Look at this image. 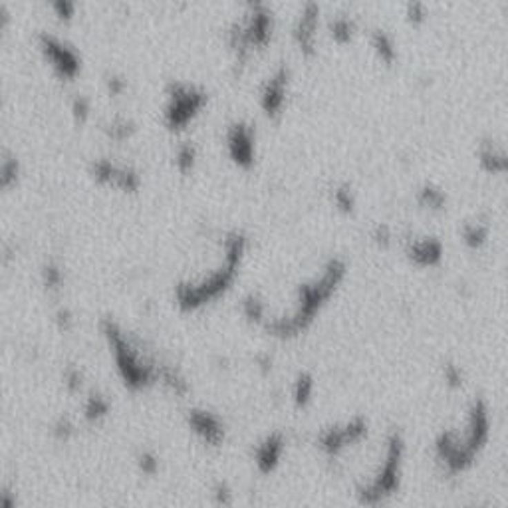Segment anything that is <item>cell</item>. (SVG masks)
I'll list each match as a JSON object with an SVG mask.
<instances>
[{
  "label": "cell",
  "instance_id": "d6a6232c",
  "mask_svg": "<svg viewBox=\"0 0 508 508\" xmlns=\"http://www.w3.org/2000/svg\"><path fill=\"white\" fill-rule=\"evenodd\" d=\"M405 18H407V22H411L413 26H419V24H423L425 20L429 18V8L425 2H407L405 4Z\"/></svg>",
  "mask_w": 508,
  "mask_h": 508
},
{
  "label": "cell",
  "instance_id": "f35d334b",
  "mask_svg": "<svg viewBox=\"0 0 508 508\" xmlns=\"http://www.w3.org/2000/svg\"><path fill=\"white\" fill-rule=\"evenodd\" d=\"M104 84H106V90H108V94L113 95V97L126 94L127 79L124 78L121 74H108V76H106V79H104Z\"/></svg>",
  "mask_w": 508,
  "mask_h": 508
},
{
  "label": "cell",
  "instance_id": "3957f363",
  "mask_svg": "<svg viewBox=\"0 0 508 508\" xmlns=\"http://www.w3.org/2000/svg\"><path fill=\"white\" fill-rule=\"evenodd\" d=\"M274 12L264 2H248L244 14L235 18L226 28V44L235 56V66L244 68L254 50H262L272 42Z\"/></svg>",
  "mask_w": 508,
  "mask_h": 508
},
{
  "label": "cell",
  "instance_id": "4dcf8cb0",
  "mask_svg": "<svg viewBox=\"0 0 508 508\" xmlns=\"http://www.w3.org/2000/svg\"><path fill=\"white\" fill-rule=\"evenodd\" d=\"M70 111H72V117L76 124H86L90 117H92V101L90 97L84 94H76L72 97V104H70Z\"/></svg>",
  "mask_w": 508,
  "mask_h": 508
},
{
  "label": "cell",
  "instance_id": "ba28073f",
  "mask_svg": "<svg viewBox=\"0 0 508 508\" xmlns=\"http://www.w3.org/2000/svg\"><path fill=\"white\" fill-rule=\"evenodd\" d=\"M290 78H292V70L288 63L282 62L274 68V72L260 86L258 104H260V110L264 111L270 119H276L284 113Z\"/></svg>",
  "mask_w": 508,
  "mask_h": 508
},
{
  "label": "cell",
  "instance_id": "ac0fdd59",
  "mask_svg": "<svg viewBox=\"0 0 508 508\" xmlns=\"http://www.w3.org/2000/svg\"><path fill=\"white\" fill-rule=\"evenodd\" d=\"M111 413V401L104 393L92 391L84 401V417L88 423H99L108 419Z\"/></svg>",
  "mask_w": 508,
  "mask_h": 508
},
{
  "label": "cell",
  "instance_id": "f546056e",
  "mask_svg": "<svg viewBox=\"0 0 508 508\" xmlns=\"http://www.w3.org/2000/svg\"><path fill=\"white\" fill-rule=\"evenodd\" d=\"M242 314L248 318L251 322H264V316H266V306H264V300L258 296V294H248L242 298Z\"/></svg>",
  "mask_w": 508,
  "mask_h": 508
},
{
  "label": "cell",
  "instance_id": "7bdbcfd3",
  "mask_svg": "<svg viewBox=\"0 0 508 508\" xmlns=\"http://www.w3.org/2000/svg\"><path fill=\"white\" fill-rule=\"evenodd\" d=\"M10 22H12V16H10V12H8L4 6H0V32L8 30Z\"/></svg>",
  "mask_w": 508,
  "mask_h": 508
},
{
  "label": "cell",
  "instance_id": "52a82bcc",
  "mask_svg": "<svg viewBox=\"0 0 508 508\" xmlns=\"http://www.w3.org/2000/svg\"><path fill=\"white\" fill-rule=\"evenodd\" d=\"M36 42L44 60L62 79H74L81 72V56L78 50L70 46L60 36L52 32H40Z\"/></svg>",
  "mask_w": 508,
  "mask_h": 508
},
{
  "label": "cell",
  "instance_id": "7402d4cb",
  "mask_svg": "<svg viewBox=\"0 0 508 508\" xmlns=\"http://www.w3.org/2000/svg\"><path fill=\"white\" fill-rule=\"evenodd\" d=\"M460 238L462 242L471 248V251H478L487 244L489 240V226L482 224V222L469 221L462 224L460 228Z\"/></svg>",
  "mask_w": 508,
  "mask_h": 508
},
{
  "label": "cell",
  "instance_id": "60d3db41",
  "mask_svg": "<svg viewBox=\"0 0 508 508\" xmlns=\"http://www.w3.org/2000/svg\"><path fill=\"white\" fill-rule=\"evenodd\" d=\"M443 378L444 383L453 389H457L462 385V371L459 369V365L455 364H447L443 367Z\"/></svg>",
  "mask_w": 508,
  "mask_h": 508
},
{
  "label": "cell",
  "instance_id": "ffe728a7",
  "mask_svg": "<svg viewBox=\"0 0 508 508\" xmlns=\"http://www.w3.org/2000/svg\"><path fill=\"white\" fill-rule=\"evenodd\" d=\"M417 203L421 206H425L429 211H443L447 206V193H444L439 185L435 183H423L419 189H417V195H415Z\"/></svg>",
  "mask_w": 508,
  "mask_h": 508
},
{
  "label": "cell",
  "instance_id": "5bb4252c",
  "mask_svg": "<svg viewBox=\"0 0 508 508\" xmlns=\"http://www.w3.org/2000/svg\"><path fill=\"white\" fill-rule=\"evenodd\" d=\"M284 435L282 433H270L260 443L256 444L254 451V462L262 473H272L284 455Z\"/></svg>",
  "mask_w": 508,
  "mask_h": 508
},
{
  "label": "cell",
  "instance_id": "cb8c5ba5",
  "mask_svg": "<svg viewBox=\"0 0 508 508\" xmlns=\"http://www.w3.org/2000/svg\"><path fill=\"white\" fill-rule=\"evenodd\" d=\"M314 389H316V383H314L312 373L300 371L294 380V387H292V399H294L296 407H306L314 397Z\"/></svg>",
  "mask_w": 508,
  "mask_h": 508
},
{
  "label": "cell",
  "instance_id": "2e32d148",
  "mask_svg": "<svg viewBox=\"0 0 508 508\" xmlns=\"http://www.w3.org/2000/svg\"><path fill=\"white\" fill-rule=\"evenodd\" d=\"M369 44L373 48L375 56L380 58L385 66H393L399 60V52H397L395 38L385 30V28H373L369 32Z\"/></svg>",
  "mask_w": 508,
  "mask_h": 508
},
{
  "label": "cell",
  "instance_id": "5b68a950",
  "mask_svg": "<svg viewBox=\"0 0 508 508\" xmlns=\"http://www.w3.org/2000/svg\"><path fill=\"white\" fill-rule=\"evenodd\" d=\"M208 104V94L203 86L173 79L165 90L163 124L171 131L185 129Z\"/></svg>",
  "mask_w": 508,
  "mask_h": 508
},
{
  "label": "cell",
  "instance_id": "1f68e13d",
  "mask_svg": "<svg viewBox=\"0 0 508 508\" xmlns=\"http://www.w3.org/2000/svg\"><path fill=\"white\" fill-rule=\"evenodd\" d=\"M52 437L58 441V443H68L72 441V437L76 435V425L70 417H58L54 423H52V429H50Z\"/></svg>",
  "mask_w": 508,
  "mask_h": 508
},
{
  "label": "cell",
  "instance_id": "7c38bea8",
  "mask_svg": "<svg viewBox=\"0 0 508 508\" xmlns=\"http://www.w3.org/2000/svg\"><path fill=\"white\" fill-rule=\"evenodd\" d=\"M187 423L189 429L208 447H219L224 441V423L221 421L219 415H215L208 409H201V407H193L187 413Z\"/></svg>",
  "mask_w": 508,
  "mask_h": 508
},
{
  "label": "cell",
  "instance_id": "ab89813d",
  "mask_svg": "<svg viewBox=\"0 0 508 508\" xmlns=\"http://www.w3.org/2000/svg\"><path fill=\"white\" fill-rule=\"evenodd\" d=\"M54 324H56V328L60 332H70L74 328L76 320H74V314L68 308H58L56 314H54Z\"/></svg>",
  "mask_w": 508,
  "mask_h": 508
},
{
  "label": "cell",
  "instance_id": "8d00e7d4",
  "mask_svg": "<svg viewBox=\"0 0 508 508\" xmlns=\"http://www.w3.org/2000/svg\"><path fill=\"white\" fill-rule=\"evenodd\" d=\"M50 8H52V12L56 14L58 20H62V22H70V20L76 16L78 4H76V2H72V0H56V2H52V4H50Z\"/></svg>",
  "mask_w": 508,
  "mask_h": 508
},
{
  "label": "cell",
  "instance_id": "44dd1931",
  "mask_svg": "<svg viewBox=\"0 0 508 508\" xmlns=\"http://www.w3.org/2000/svg\"><path fill=\"white\" fill-rule=\"evenodd\" d=\"M175 167L181 175H189L195 171L197 167V161H199V151H197V145L193 141H183L177 145L175 149Z\"/></svg>",
  "mask_w": 508,
  "mask_h": 508
},
{
  "label": "cell",
  "instance_id": "484cf974",
  "mask_svg": "<svg viewBox=\"0 0 508 508\" xmlns=\"http://www.w3.org/2000/svg\"><path fill=\"white\" fill-rule=\"evenodd\" d=\"M20 173H22V167L14 155L0 157V190L12 189L20 179Z\"/></svg>",
  "mask_w": 508,
  "mask_h": 508
},
{
  "label": "cell",
  "instance_id": "9c48e42d",
  "mask_svg": "<svg viewBox=\"0 0 508 508\" xmlns=\"http://www.w3.org/2000/svg\"><path fill=\"white\" fill-rule=\"evenodd\" d=\"M226 153L240 169L256 163V127L246 119H235L226 127Z\"/></svg>",
  "mask_w": 508,
  "mask_h": 508
},
{
  "label": "cell",
  "instance_id": "277c9868",
  "mask_svg": "<svg viewBox=\"0 0 508 508\" xmlns=\"http://www.w3.org/2000/svg\"><path fill=\"white\" fill-rule=\"evenodd\" d=\"M101 333L113 353L117 373L121 375V380L129 389L141 391L159 381V365L141 355V351L133 346V342L127 338L126 330L115 320L106 318L101 322Z\"/></svg>",
  "mask_w": 508,
  "mask_h": 508
},
{
  "label": "cell",
  "instance_id": "30bf717a",
  "mask_svg": "<svg viewBox=\"0 0 508 508\" xmlns=\"http://www.w3.org/2000/svg\"><path fill=\"white\" fill-rule=\"evenodd\" d=\"M367 435V421L364 417H353L344 425L324 429L318 437V444L328 455H340L348 444L362 441Z\"/></svg>",
  "mask_w": 508,
  "mask_h": 508
},
{
  "label": "cell",
  "instance_id": "836d02e7",
  "mask_svg": "<svg viewBox=\"0 0 508 508\" xmlns=\"http://www.w3.org/2000/svg\"><path fill=\"white\" fill-rule=\"evenodd\" d=\"M62 380L63 387H66L70 393H78L79 389H81V385H84V373H81V369L76 367V365H68V367L63 369Z\"/></svg>",
  "mask_w": 508,
  "mask_h": 508
},
{
  "label": "cell",
  "instance_id": "6da1fadb",
  "mask_svg": "<svg viewBox=\"0 0 508 508\" xmlns=\"http://www.w3.org/2000/svg\"><path fill=\"white\" fill-rule=\"evenodd\" d=\"M348 274V262L342 256H330L324 264V268L310 282H304L298 286L296 294V308L290 316L276 318V320H264V326L272 335L290 338L296 335L302 330H306L316 314L322 310V306L330 300L338 286Z\"/></svg>",
  "mask_w": 508,
  "mask_h": 508
},
{
  "label": "cell",
  "instance_id": "e0dca14e",
  "mask_svg": "<svg viewBox=\"0 0 508 508\" xmlns=\"http://www.w3.org/2000/svg\"><path fill=\"white\" fill-rule=\"evenodd\" d=\"M101 131L113 139V141H127L131 139L135 133H137V124L131 119V117H126V115H115L108 119L104 126H101Z\"/></svg>",
  "mask_w": 508,
  "mask_h": 508
},
{
  "label": "cell",
  "instance_id": "603a6c76",
  "mask_svg": "<svg viewBox=\"0 0 508 508\" xmlns=\"http://www.w3.org/2000/svg\"><path fill=\"white\" fill-rule=\"evenodd\" d=\"M117 165L119 163L111 161L110 157H95L90 161L88 171H90L95 183H99V185H113V179H115V173H117Z\"/></svg>",
  "mask_w": 508,
  "mask_h": 508
},
{
  "label": "cell",
  "instance_id": "74e56055",
  "mask_svg": "<svg viewBox=\"0 0 508 508\" xmlns=\"http://www.w3.org/2000/svg\"><path fill=\"white\" fill-rule=\"evenodd\" d=\"M211 496H213V502L217 507L226 508L233 505V491H231V487L226 482H217L213 487V491H211Z\"/></svg>",
  "mask_w": 508,
  "mask_h": 508
},
{
  "label": "cell",
  "instance_id": "9a60e30c",
  "mask_svg": "<svg viewBox=\"0 0 508 508\" xmlns=\"http://www.w3.org/2000/svg\"><path fill=\"white\" fill-rule=\"evenodd\" d=\"M478 163L485 171L489 173H505L508 169V157L507 151L502 145L494 141V139H482L478 143Z\"/></svg>",
  "mask_w": 508,
  "mask_h": 508
},
{
  "label": "cell",
  "instance_id": "83f0119b",
  "mask_svg": "<svg viewBox=\"0 0 508 508\" xmlns=\"http://www.w3.org/2000/svg\"><path fill=\"white\" fill-rule=\"evenodd\" d=\"M40 280H42V286H44V290L50 292V294H56V292H60L63 286V270L62 266L58 264V262H54V260H50L46 262L42 270H40Z\"/></svg>",
  "mask_w": 508,
  "mask_h": 508
},
{
  "label": "cell",
  "instance_id": "8992f818",
  "mask_svg": "<svg viewBox=\"0 0 508 508\" xmlns=\"http://www.w3.org/2000/svg\"><path fill=\"white\" fill-rule=\"evenodd\" d=\"M401 459H403V439L397 431H393L387 435V441H385V460L381 465L380 473L360 492L364 502L373 505V502L381 500L383 496L391 494V491H395L397 485H399Z\"/></svg>",
  "mask_w": 508,
  "mask_h": 508
},
{
  "label": "cell",
  "instance_id": "8fae6325",
  "mask_svg": "<svg viewBox=\"0 0 508 508\" xmlns=\"http://www.w3.org/2000/svg\"><path fill=\"white\" fill-rule=\"evenodd\" d=\"M320 14H322V6L318 2H304L300 6V12L294 20V26H292V38L302 52V56L306 58L316 56L318 52L316 30L320 24Z\"/></svg>",
  "mask_w": 508,
  "mask_h": 508
},
{
  "label": "cell",
  "instance_id": "d6986e66",
  "mask_svg": "<svg viewBox=\"0 0 508 508\" xmlns=\"http://www.w3.org/2000/svg\"><path fill=\"white\" fill-rule=\"evenodd\" d=\"M328 32L338 44H348L353 40V36L358 32V22L353 16L338 14L328 22Z\"/></svg>",
  "mask_w": 508,
  "mask_h": 508
},
{
  "label": "cell",
  "instance_id": "ee69618b",
  "mask_svg": "<svg viewBox=\"0 0 508 508\" xmlns=\"http://www.w3.org/2000/svg\"><path fill=\"white\" fill-rule=\"evenodd\" d=\"M0 397H2V389H0Z\"/></svg>",
  "mask_w": 508,
  "mask_h": 508
},
{
  "label": "cell",
  "instance_id": "d590c367",
  "mask_svg": "<svg viewBox=\"0 0 508 508\" xmlns=\"http://www.w3.org/2000/svg\"><path fill=\"white\" fill-rule=\"evenodd\" d=\"M369 238H371V242L373 244H378V246H389L391 244V238H393V231H391V226L387 224V222H378V224H373L371 226V231H369Z\"/></svg>",
  "mask_w": 508,
  "mask_h": 508
},
{
  "label": "cell",
  "instance_id": "4316f807",
  "mask_svg": "<svg viewBox=\"0 0 508 508\" xmlns=\"http://www.w3.org/2000/svg\"><path fill=\"white\" fill-rule=\"evenodd\" d=\"M330 197H332V203L340 213H353L355 205H358V199H355V190L349 187L348 183H340L330 190Z\"/></svg>",
  "mask_w": 508,
  "mask_h": 508
},
{
  "label": "cell",
  "instance_id": "f1b7e54d",
  "mask_svg": "<svg viewBox=\"0 0 508 508\" xmlns=\"http://www.w3.org/2000/svg\"><path fill=\"white\" fill-rule=\"evenodd\" d=\"M159 380L163 381L173 393L177 395H185L187 391H189V383L185 380V375L179 371V369H175L171 365H163V367H159Z\"/></svg>",
  "mask_w": 508,
  "mask_h": 508
},
{
  "label": "cell",
  "instance_id": "4fadbf2b",
  "mask_svg": "<svg viewBox=\"0 0 508 508\" xmlns=\"http://www.w3.org/2000/svg\"><path fill=\"white\" fill-rule=\"evenodd\" d=\"M405 254L411 260L413 264L423 266V268H431L437 266L443 260L444 246L441 238L437 237H421L411 238L405 244Z\"/></svg>",
  "mask_w": 508,
  "mask_h": 508
},
{
  "label": "cell",
  "instance_id": "b9f144b4",
  "mask_svg": "<svg viewBox=\"0 0 508 508\" xmlns=\"http://www.w3.org/2000/svg\"><path fill=\"white\" fill-rule=\"evenodd\" d=\"M0 508H18V496L10 487L0 489Z\"/></svg>",
  "mask_w": 508,
  "mask_h": 508
},
{
  "label": "cell",
  "instance_id": "d4e9b609",
  "mask_svg": "<svg viewBox=\"0 0 508 508\" xmlns=\"http://www.w3.org/2000/svg\"><path fill=\"white\" fill-rule=\"evenodd\" d=\"M141 173L131 165H117V173L113 179V187L124 193H137L141 189Z\"/></svg>",
  "mask_w": 508,
  "mask_h": 508
},
{
  "label": "cell",
  "instance_id": "7a4b0ae2",
  "mask_svg": "<svg viewBox=\"0 0 508 508\" xmlns=\"http://www.w3.org/2000/svg\"><path fill=\"white\" fill-rule=\"evenodd\" d=\"M246 235L242 231H231L222 238V262L219 268L208 272L201 280H185L175 286L177 306L185 312H193L222 296L237 278L238 268L246 254Z\"/></svg>",
  "mask_w": 508,
  "mask_h": 508
},
{
  "label": "cell",
  "instance_id": "e575fe53",
  "mask_svg": "<svg viewBox=\"0 0 508 508\" xmlns=\"http://www.w3.org/2000/svg\"><path fill=\"white\" fill-rule=\"evenodd\" d=\"M137 469L145 476H155L159 473V457L153 451H141L137 455Z\"/></svg>",
  "mask_w": 508,
  "mask_h": 508
}]
</instances>
